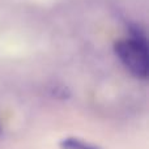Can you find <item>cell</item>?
<instances>
[{"label":"cell","instance_id":"obj_3","mask_svg":"<svg viewBox=\"0 0 149 149\" xmlns=\"http://www.w3.org/2000/svg\"><path fill=\"white\" fill-rule=\"evenodd\" d=\"M50 94L56 100H68L71 97V90L62 84H55L50 88Z\"/></svg>","mask_w":149,"mask_h":149},{"label":"cell","instance_id":"obj_1","mask_svg":"<svg viewBox=\"0 0 149 149\" xmlns=\"http://www.w3.org/2000/svg\"><path fill=\"white\" fill-rule=\"evenodd\" d=\"M130 37L114 43V51L127 71L136 79L149 76V46L144 29L137 24H127Z\"/></svg>","mask_w":149,"mask_h":149},{"label":"cell","instance_id":"obj_4","mask_svg":"<svg viewBox=\"0 0 149 149\" xmlns=\"http://www.w3.org/2000/svg\"><path fill=\"white\" fill-rule=\"evenodd\" d=\"M0 135H1V126H0Z\"/></svg>","mask_w":149,"mask_h":149},{"label":"cell","instance_id":"obj_2","mask_svg":"<svg viewBox=\"0 0 149 149\" xmlns=\"http://www.w3.org/2000/svg\"><path fill=\"white\" fill-rule=\"evenodd\" d=\"M60 149H101L97 145L92 144L89 141H85L84 139H80L76 136H68L64 137L59 141Z\"/></svg>","mask_w":149,"mask_h":149}]
</instances>
